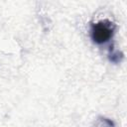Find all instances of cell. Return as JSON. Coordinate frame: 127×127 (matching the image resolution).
Returning a JSON list of instances; mask_svg holds the SVG:
<instances>
[{"mask_svg":"<svg viewBox=\"0 0 127 127\" xmlns=\"http://www.w3.org/2000/svg\"><path fill=\"white\" fill-rule=\"evenodd\" d=\"M93 127H115V123L113 120L104 117V116H100L97 118L95 125Z\"/></svg>","mask_w":127,"mask_h":127,"instance_id":"3","label":"cell"},{"mask_svg":"<svg viewBox=\"0 0 127 127\" xmlns=\"http://www.w3.org/2000/svg\"><path fill=\"white\" fill-rule=\"evenodd\" d=\"M116 25L109 20H101L90 26V37L91 40L97 44L102 45L107 43L113 37L115 33Z\"/></svg>","mask_w":127,"mask_h":127,"instance_id":"1","label":"cell"},{"mask_svg":"<svg viewBox=\"0 0 127 127\" xmlns=\"http://www.w3.org/2000/svg\"><path fill=\"white\" fill-rule=\"evenodd\" d=\"M124 59V54L123 52L117 50L114 48L113 45H111L109 47L108 50V60L109 62L113 63V64H120Z\"/></svg>","mask_w":127,"mask_h":127,"instance_id":"2","label":"cell"}]
</instances>
